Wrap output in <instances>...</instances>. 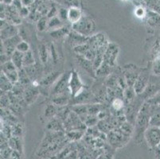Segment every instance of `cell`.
<instances>
[{"instance_id":"cell-7","label":"cell","mask_w":160,"mask_h":159,"mask_svg":"<svg viewBox=\"0 0 160 159\" xmlns=\"http://www.w3.org/2000/svg\"><path fill=\"white\" fill-rule=\"evenodd\" d=\"M151 68H141V71L136 79V82L134 84V89L136 91V94L140 95L142 92L144 91L149 82L150 77L151 75Z\"/></svg>"},{"instance_id":"cell-40","label":"cell","mask_w":160,"mask_h":159,"mask_svg":"<svg viewBox=\"0 0 160 159\" xmlns=\"http://www.w3.org/2000/svg\"><path fill=\"white\" fill-rule=\"evenodd\" d=\"M16 50L19 51V52H22V53H26V52H29L30 50V46L29 45L28 42L27 41L22 40L17 46V49Z\"/></svg>"},{"instance_id":"cell-26","label":"cell","mask_w":160,"mask_h":159,"mask_svg":"<svg viewBox=\"0 0 160 159\" xmlns=\"http://www.w3.org/2000/svg\"><path fill=\"white\" fill-rule=\"evenodd\" d=\"M85 131H70L65 132V136L70 142H77L85 136Z\"/></svg>"},{"instance_id":"cell-39","label":"cell","mask_w":160,"mask_h":159,"mask_svg":"<svg viewBox=\"0 0 160 159\" xmlns=\"http://www.w3.org/2000/svg\"><path fill=\"white\" fill-rule=\"evenodd\" d=\"M151 72L155 76L160 77V57L153 60L152 65H151Z\"/></svg>"},{"instance_id":"cell-5","label":"cell","mask_w":160,"mask_h":159,"mask_svg":"<svg viewBox=\"0 0 160 159\" xmlns=\"http://www.w3.org/2000/svg\"><path fill=\"white\" fill-rule=\"evenodd\" d=\"M71 71H66V72L62 73L60 77L57 80L56 82L52 86L49 95L51 96H58V95L62 94V93L69 92V77H70Z\"/></svg>"},{"instance_id":"cell-1","label":"cell","mask_w":160,"mask_h":159,"mask_svg":"<svg viewBox=\"0 0 160 159\" xmlns=\"http://www.w3.org/2000/svg\"><path fill=\"white\" fill-rule=\"evenodd\" d=\"M151 120V105L145 102L142 104L134 126L133 137L137 143H141L144 139V134L150 127Z\"/></svg>"},{"instance_id":"cell-31","label":"cell","mask_w":160,"mask_h":159,"mask_svg":"<svg viewBox=\"0 0 160 159\" xmlns=\"http://www.w3.org/2000/svg\"><path fill=\"white\" fill-rule=\"evenodd\" d=\"M137 96L138 95L136 94V91L134 89V87L128 86V87L123 90V100H124L125 102V104L133 101V100L136 98V96Z\"/></svg>"},{"instance_id":"cell-16","label":"cell","mask_w":160,"mask_h":159,"mask_svg":"<svg viewBox=\"0 0 160 159\" xmlns=\"http://www.w3.org/2000/svg\"><path fill=\"white\" fill-rule=\"evenodd\" d=\"M88 43L89 44V46H91V48L96 49L97 51L100 48L108 45V42L107 39H106L105 34L103 33H95L92 37H88Z\"/></svg>"},{"instance_id":"cell-17","label":"cell","mask_w":160,"mask_h":159,"mask_svg":"<svg viewBox=\"0 0 160 159\" xmlns=\"http://www.w3.org/2000/svg\"><path fill=\"white\" fill-rule=\"evenodd\" d=\"M77 61H78V65L85 70V72H88L89 75L92 76L93 77H96V70L93 67V64L91 61L86 59L84 56L77 54Z\"/></svg>"},{"instance_id":"cell-28","label":"cell","mask_w":160,"mask_h":159,"mask_svg":"<svg viewBox=\"0 0 160 159\" xmlns=\"http://www.w3.org/2000/svg\"><path fill=\"white\" fill-rule=\"evenodd\" d=\"M64 26L63 21L58 16H55V17H51L48 19V28L47 30L49 31H53V30H58Z\"/></svg>"},{"instance_id":"cell-41","label":"cell","mask_w":160,"mask_h":159,"mask_svg":"<svg viewBox=\"0 0 160 159\" xmlns=\"http://www.w3.org/2000/svg\"><path fill=\"white\" fill-rule=\"evenodd\" d=\"M146 102H148L151 105H155V106H159L160 107V91L155 96H154L152 98H151Z\"/></svg>"},{"instance_id":"cell-36","label":"cell","mask_w":160,"mask_h":159,"mask_svg":"<svg viewBox=\"0 0 160 159\" xmlns=\"http://www.w3.org/2000/svg\"><path fill=\"white\" fill-rule=\"evenodd\" d=\"M85 124L86 125L87 127H94L99 122V118L97 116H91V115H88L85 117V120H84Z\"/></svg>"},{"instance_id":"cell-33","label":"cell","mask_w":160,"mask_h":159,"mask_svg":"<svg viewBox=\"0 0 160 159\" xmlns=\"http://www.w3.org/2000/svg\"><path fill=\"white\" fill-rule=\"evenodd\" d=\"M18 82L21 84H22L23 86H25V87L32 83L31 80H30L29 76L26 72L24 68L18 70Z\"/></svg>"},{"instance_id":"cell-22","label":"cell","mask_w":160,"mask_h":159,"mask_svg":"<svg viewBox=\"0 0 160 159\" xmlns=\"http://www.w3.org/2000/svg\"><path fill=\"white\" fill-rule=\"evenodd\" d=\"M150 126L158 127H160L159 106L151 105V120H150Z\"/></svg>"},{"instance_id":"cell-20","label":"cell","mask_w":160,"mask_h":159,"mask_svg":"<svg viewBox=\"0 0 160 159\" xmlns=\"http://www.w3.org/2000/svg\"><path fill=\"white\" fill-rule=\"evenodd\" d=\"M47 131H53V132H65L64 122L57 116L53 117L49 120L46 123V127Z\"/></svg>"},{"instance_id":"cell-48","label":"cell","mask_w":160,"mask_h":159,"mask_svg":"<svg viewBox=\"0 0 160 159\" xmlns=\"http://www.w3.org/2000/svg\"><path fill=\"white\" fill-rule=\"evenodd\" d=\"M122 1H128V0H122Z\"/></svg>"},{"instance_id":"cell-2","label":"cell","mask_w":160,"mask_h":159,"mask_svg":"<svg viewBox=\"0 0 160 159\" xmlns=\"http://www.w3.org/2000/svg\"><path fill=\"white\" fill-rule=\"evenodd\" d=\"M72 29L85 37H90L96 33L97 26L92 18L88 16H83L78 22L72 25Z\"/></svg>"},{"instance_id":"cell-9","label":"cell","mask_w":160,"mask_h":159,"mask_svg":"<svg viewBox=\"0 0 160 159\" xmlns=\"http://www.w3.org/2000/svg\"><path fill=\"white\" fill-rule=\"evenodd\" d=\"M144 139L151 150H153L160 144V127L150 126L144 134Z\"/></svg>"},{"instance_id":"cell-18","label":"cell","mask_w":160,"mask_h":159,"mask_svg":"<svg viewBox=\"0 0 160 159\" xmlns=\"http://www.w3.org/2000/svg\"><path fill=\"white\" fill-rule=\"evenodd\" d=\"M71 96L70 92L62 93V94L58 95V96H51V103L56 105L57 107H65L70 103Z\"/></svg>"},{"instance_id":"cell-32","label":"cell","mask_w":160,"mask_h":159,"mask_svg":"<svg viewBox=\"0 0 160 159\" xmlns=\"http://www.w3.org/2000/svg\"><path fill=\"white\" fill-rule=\"evenodd\" d=\"M49 35L54 39H61L64 37L66 35H69L70 33V30L67 26H64L63 27L58 30H53V31H49Z\"/></svg>"},{"instance_id":"cell-24","label":"cell","mask_w":160,"mask_h":159,"mask_svg":"<svg viewBox=\"0 0 160 159\" xmlns=\"http://www.w3.org/2000/svg\"><path fill=\"white\" fill-rule=\"evenodd\" d=\"M58 108H59V107H57L56 105H54L52 103L46 105V107L44 111V114H43V117L46 119V122H48L49 120L53 119L55 116H57Z\"/></svg>"},{"instance_id":"cell-44","label":"cell","mask_w":160,"mask_h":159,"mask_svg":"<svg viewBox=\"0 0 160 159\" xmlns=\"http://www.w3.org/2000/svg\"><path fill=\"white\" fill-rule=\"evenodd\" d=\"M18 13H19V15L21 17H27L30 15V11L29 10V7H24V6H23L19 11H18Z\"/></svg>"},{"instance_id":"cell-6","label":"cell","mask_w":160,"mask_h":159,"mask_svg":"<svg viewBox=\"0 0 160 159\" xmlns=\"http://www.w3.org/2000/svg\"><path fill=\"white\" fill-rule=\"evenodd\" d=\"M160 91V77L155 76L151 74L150 77L149 82L147 85L144 91L142 92L140 95H138L144 100L145 102L148 101L154 96L157 94Z\"/></svg>"},{"instance_id":"cell-12","label":"cell","mask_w":160,"mask_h":159,"mask_svg":"<svg viewBox=\"0 0 160 159\" xmlns=\"http://www.w3.org/2000/svg\"><path fill=\"white\" fill-rule=\"evenodd\" d=\"M119 52H120V49L116 44L108 43L104 55V62L107 63L112 68H115Z\"/></svg>"},{"instance_id":"cell-11","label":"cell","mask_w":160,"mask_h":159,"mask_svg":"<svg viewBox=\"0 0 160 159\" xmlns=\"http://www.w3.org/2000/svg\"><path fill=\"white\" fill-rule=\"evenodd\" d=\"M62 75V72L60 71H53V72H49L47 75L45 76L40 82V85H39V89H40V92H42L43 91H47L49 94V92L51 89L52 86L54 84L60 76Z\"/></svg>"},{"instance_id":"cell-37","label":"cell","mask_w":160,"mask_h":159,"mask_svg":"<svg viewBox=\"0 0 160 159\" xmlns=\"http://www.w3.org/2000/svg\"><path fill=\"white\" fill-rule=\"evenodd\" d=\"M11 131H12V136L22 137L24 129L22 123L15 122L11 126Z\"/></svg>"},{"instance_id":"cell-3","label":"cell","mask_w":160,"mask_h":159,"mask_svg":"<svg viewBox=\"0 0 160 159\" xmlns=\"http://www.w3.org/2000/svg\"><path fill=\"white\" fill-rule=\"evenodd\" d=\"M131 136L132 135L125 133L120 127H117L108 134L107 139L112 148L116 150L126 145L130 140Z\"/></svg>"},{"instance_id":"cell-38","label":"cell","mask_w":160,"mask_h":159,"mask_svg":"<svg viewBox=\"0 0 160 159\" xmlns=\"http://www.w3.org/2000/svg\"><path fill=\"white\" fill-rule=\"evenodd\" d=\"M48 28V17H42L37 22V29L38 31L43 32L47 30Z\"/></svg>"},{"instance_id":"cell-25","label":"cell","mask_w":160,"mask_h":159,"mask_svg":"<svg viewBox=\"0 0 160 159\" xmlns=\"http://www.w3.org/2000/svg\"><path fill=\"white\" fill-rule=\"evenodd\" d=\"M113 68L112 66L108 65L105 62H103V64L96 70V77L103 78V77H107L110 76V74L112 73Z\"/></svg>"},{"instance_id":"cell-43","label":"cell","mask_w":160,"mask_h":159,"mask_svg":"<svg viewBox=\"0 0 160 159\" xmlns=\"http://www.w3.org/2000/svg\"><path fill=\"white\" fill-rule=\"evenodd\" d=\"M135 14L137 17H139V18H142L144 17L145 16L147 15V11L144 8L142 7H138L136 9L135 11Z\"/></svg>"},{"instance_id":"cell-13","label":"cell","mask_w":160,"mask_h":159,"mask_svg":"<svg viewBox=\"0 0 160 159\" xmlns=\"http://www.w3.org/2000/svg\"><path fill=\"white\" fill-rule=\"evenodd\" d=\"M1 72L4 74L13 84L18 82V69L11 61L1 65Z\"/></svg>"},{"instance_id":"cell-4","label":"cell","mask_w":160,"mask_h":159,"mask_svg":"<svg viewBox=\"0 0 160 159\" xmlns=\"http://www.w3.org/2000/svg\"><path fill=\"white\" fill-rule=\"evenodd\" d=\"M144 103V100H142L139 96H137L133 101L125 104L124 116L128 122H130L133 126H135L138 114Z\"/></svg>"},{"instance_id":"cell-21","label":"cell","mask_w":160,"mask_h":159,"mask_svg":"<svg viewBox=\"0 0 160 159\" xmlns=\"http://www.w3.org/2000/svg\"><path fill=\"white\" fill-rule=\"evenodd\" d=\"M82 11L79 7H71L68 9V22L73 25L82 18Z\"/></svg>"},{"instance_id":"cell-27","label":"cell","mask_w":160,"mask_h":159,"mask_svg":"<svg viewBox=\"0 0 160 159\" xmlns=\"http://www.w3.org/2000/svg\"><path fill=\"white\" fill-rule=\"evenodd\" d=\"M1 93H7L11 92L14 87V84L7 78L2 72H1Z\"/></svg>"},{"instance_id":"cell-15","label":"cell","mask_w":160,"mask_h":159,"mask_svg":"<svg viewBox=\"0 0 160 159\" xmlns=\"http://www.w3.org/2000/svg\"><path fill=\"white\" fill-rule=\"evenodd\" d=\"M40 89L39 87L30 84L25 87L24 94H23V99L27 105H30L35 101L40 94Z\"/></svg>"},{"instance_id":"cell-45","label":"cell","mask_w":160,"mask_h":159,"mask_svg":"<svg viewBox=\"0 0 160 159\" xmlns=\"http://www.w3.org/2000/svg\"><path fill=\"white\" fill-rule=\"evenodd\" d=\"M64 5L71 7H79V1L78 0H65Z\"/></svg>"},{"instance_id":"cell-46","label":"cell","mask_w":160,"mask_h":159,"mask_svg":"<svg viewBox=\"0 0 160 159\" xmlns=\"http://www.w3.org/2000/svg\"><path fill=\"white\" fill-rule=\"evenodd\" d=\"M97 159H112V154L110 152H104L100 154Z\"/></svg>"},{"instance_id":"cell-8","label":"cell","mask_w":160,"mask_h":159,"mask_svg":"<svg viewBox=\"0 0 160 159\" xmlns=\"http://www.w3.org/2000/svg\"><path fill=\"white\" fill-rule=\"evenodd\" d=\"M85 87V84L80 77L78 72L75 69L71 70L69 82V89L72 98L78 96Z\"/></svg>"},{"instance_id":"cell-42","label":"cell","mask_w":160,"mask_h":159,"mask_svg":"<svg viewBox=\"0 0 160 159\" xmlns=\"http://www.w3.org/2000/svg\"><path fill=\"white\" fill-rule=\"evenodd\" d=\"M58 16L60 17L62 21H65V20L68 21V9L63 8V7L59 9L58 10Z\"/></svg>"},{"instance_id":"cell-35","label":"cell","mask_w":160,"mask_h":159,"mask_svg":"<svg viewBox=\"0 0 160 159\" xmlns=\"http://www.w3.org/2000/svg\"><path fill=\"white\" fill-rule=\"evenodd\" d=\"M90 49H91V46H90L89 44L87 42V43L81 44V45H78V46H74L73 51L76 54L84 56V55L86 53L87 51Z\"/></svg>"},{"instance_id":"cell-29","label":"cell","mask_w":160,"mask_h":159,"mask_svg":"<svg viewBox=\"0 0 160 159\" xmlns=\"http://www.w3.org/2000/svg\"><path fill=\"white\" fill-rule=\"evenodd\" d=\"M38 54H39V59L41 60V62L44 65L47 64L49 62V57H50V52L48 49V47L46 45L42 44L38 48Z\"/></svg>"},{"instance_id":"cell-49","label":"cell","mask_w":160,"mask_h":159,"mask_svg":"<svg viewBox=\"0 0 160 159\" xmlns=\"http://www.w3.org/2000/svg\"><path fill=\"white\" fill-rule=\"evenodd\" d=\"M159 42H160V41H159Z\"/></svg>"},{"instance_id":"cell-23","label":"cell","mask_w":160,"mask_h":159,"mask_svg":"<svg viewBox=\"0 0 160 159\" xmlns=\"http://www.w3.org/2000/svg\"><path fill=\"white\" fill-rule=\"evenodd\" d=\"M8 145L13 151L23 153V141L22 137L12 136L8 139Z\"/></svg>"},{"instance_id":"cell-47","label":"cell","mask_w":160,"mask_h":159,"mask_svg":"<svg viewBox=\"0 0 160 159\" xmlns=\"http://www.w3.org/2000/svg\"><path fill=\"white\" fill-rule=\"evenodd\" d=\"M22 5L27 7H31L36 2V0H22Z\"/></svg>"},{"instance_id":"cell-30","label":"cell","mask_w":160,"mask_h":159,"mask_svg":"<svg viewBox=\"0 0 160 159\" xmlns=\"http://www.w3.org/2000/svg\"><path fill=\"white\" fill-rule=\"evenodd\" d=\"M23 57H24V53L18 50L14 51L11 56V61L18 70L22 69L24 67L23 66Z\"/></svg>"},{"instance_id":"cell-34","label":"cell","mask_w":160,"mask_h":159,"mask_svg":"<svg viewBox=\"0 0 160 159\" xmlns=\"http://www.w3.org/2000/svg\"><path fill=\"white\" fill-rule=\"evenodd\" d=\"M34 64H35V59H34L33 52L30 50L29 52L24 53V57H23V66H30V65H33Z\"/></svg>"},{"instance_id":"cell-19","label":"cell","mask_w":160,"mask_h":159,"mask_svg":"<svg viewBox=\"0 0 160 159\" xmlns=\"http://www.w3.org/2000/svg\"><path fill=\"white\" fill-rule=\"evenodd\" d=\"M18 34H19V30L16 26V25L8 22L4 27L1 28V40L2 41L14 37Z\"/></svg>"},{"instance_id":"cell-14","label":"cell","mask_w":160,"mask_h":159,"mask_svg":"<svg viewBox=\"0 0 160 159\" xmlns=\"http://www.w3.org/2000/svg\"><path fill=\"white\" fill-rule=\"evenodd\" d=\"M140 71L141 68H139L135 65H127L123 66V72L124 74L128 86L133 87Z\"/></svg>"},{"instance_id":"cell-10","label":"cell","mask_w":160,"mask_h":159,"mask_svg":"<svg viewBox=\"0 0 160 159\" xmlns=\"http://www.w3.org/2000/svg\"><path fill=\"white\" fill-rule=\"evenodd\" d=\"M22 41V38L19 34L2 41L1 42V54L6 53L11 58V56L17 49V46Z\"/></svg>"}]
</instances>
